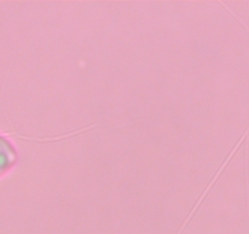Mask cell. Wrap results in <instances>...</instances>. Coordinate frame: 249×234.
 <instances>
[{
    "mask_svg": "<svg viewBox=\"0 0 249 234\" xmlns=\"http://www.w3.org/2000/svg\"><path fill=\"white\" fill-rule=\"evenodd\" d=\"M18 161V151L13 143L0 135V177L10 171Z\"/></svg>",
    "mask_w": 249,
    "mask_h": 234,
    "instance_id": "1",
    "label": "cell"
}]
</instances>
